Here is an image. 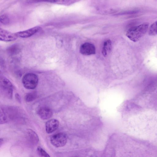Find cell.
I'll list each match as a JSON object with an SVG mask.
<instances>
[{"label": "cell", "mask_w": 157, "mask_h": 157, "mask_svg": "<svg viewBox=\"0 0 157 157\" xmlns=\"http://www.w3.org/2000/svg\"><path fill=\"white\" fill-rule=\"evenodd\" d=\"M149 24L145 23L129 29L126 33V36L134 42L138 41L146 33Z\"/></svg>", "instance_id": "1"}, {"label": "cell", "mask_w": 157, "mask_h": 157, "mask_svg": "<svg viewBox=\"0 0 157 157\" xmlns=\"http://www.w3.org/2000/svg\"><path fill=\"white\" fill-rule=\"evenodd\" d=\"M0 87L1 93L2 95L8 98L11 99L13 87L10 82L5 77H1Z\"/></svg>", "instance_id": "2"}, {"label": "cell", "mask_w": 157, "mask_h": 157, "mask_svg": "<svg viewBox=\"0 0 157 157\" xmlns=\"http://www.w3.org/2000/svg\"><path fill=\"white\" fill-rule=\"evenodd\" d=\"M22 82L24 86L28 89H33L36 88L38 82L37 76L34 74L28 73L22 77Z\"/></svg>", "instance_id": "3"}, {"label": "cell", "mask_w": 157, "mask_h": 157, "mask_svg": "<svg viewBox=\"0 0 157 157\" xmlns=\"http://www.w3.org/2000/svg\"><path fill=\"white\" fill-rule=\"evenodd\" d=\"M50 140L54 146L60 147L65 145L67 141V136L64 133H59L52 136L50 138Z\"/></svg>", "instance_id": "4"}, {"label": "cell", "mask_w": 157, "mask_h": 157, "mask_svg": "<svg viewBox=\"0 0 157 157\" xmlns=\"http://www.w3.org/2000/svg\"><path fill=\"white\" fill-rule=\"evenodd\" d=\"M18 37L16 33H12L1 28H0V40L5 42H10Z\"/></svg>", "instance_id": "5"}, {"label": "cell", "mask_w": 157, "mask_h": 157, "mask_svg": "<svg viewBox=\"0 0 157 157\" xmlns=\"http://www.w3.org/2000/svg\"><path fill=\"white\" fill-rule=\"evenodd\" d=\"M80 53L84 55H90L95 53V46L89 43H85L82 44L80 48Z\"/></svg>", "instance_id": "6"}, {"label": "cell", "mask_w": 157, "mask_h": 157, "mask_svg": "<svg viewBox=\"0 0 157 157\" xmlns=\"http://www.w3.org/2000/svg\"><path fill=\"white\" fill-rule=\"evenodd\" d=\"M37 114L39 117L43 120H47L50 118L53 115V112L49 108L42 107L37 111Z\"/></svg>", "instance_id": "7"}, {"label": "cell", "mask_w": 157, "mask_h": 157, "mask_svg": "<svg viewBox=\"0 0 157 157\" xmlns=\"http://www.w3.org/2000/svg\"><path fill=\"white\" fill-rule=\"evenodd\" d=\"M59 125V121L56 119H51L45 123V130L46 132L51 133L56 131Z\"/></svg>", "instance_id": "8"}, {"label": "cell", "mask_w": 157, "mask_h": 157, "mask_svg": "<svg viewBox=\"0 0 157 157\" xmlns=\"http://www.w3.org/2000/svg\"><path fill=\"white\" fill-rule=\"evenodd\" d=\"M40 27L36 26L25 30L16 33L18 37L26 38L30 37L37 33L40 29Z\"/></svg>", "instance_id": "9"}, {"label": "cell", "mask_w": 157, "mask_h": 157, "mask_svg": "<svg viewBox=\"0 0 157 157\" xmlns=\"http://www.w3.org/2000/svg\"><path fill=\"white\" fill-rule=\"evenodd\" d=\"M111 41L110 40L105 41L103 44L102 52L104 56H107L111 51L112 48Z\"/></svg>", "instance_id": "10"}, {"label": "cell", "mask_w": 157, "mask_h": 157, "mask_svg": "<svg viewBox=\"0 0 157 157\" xmlns=\"http://www.w3.org/2000/svg\"><path fill=\"white\" fill-rule=\"evenodd\" d=\"M27 134L30 140L35 144H37L39 141L37 134L33 130L29 129L27 130Z\"/></svg>", "instance_id": "11"}, {"label": "cell", "mask_w": 157, "mask_h": 157, "mask_svg": "<svg viewBox=\"0 0 157 157\" xmlns=\"http://www.w3.org/2000/svg\"><path fill=\"white\" fill-rule=\"evenodd\" d=\"M37 94L35 92L27 93L25 97V101L27 102H31L35 100L37 98Z\"/></svg>", "instance_id": "12"}, {"label": "cell", "mask_w": 157, "mask_h": 157, "mask_svg": "<svg viewBox=\"0 0 157 157\" xmlns=\"http://www.w3.org/2000/svg\"><path fill=\"white\" fill-rule=\"evenodd\" d=\"M149 34L151 36H155L157 34V21L153 23L150 26Z\"/></svg>", "instance_id": "13"}, {"label": "cell", "mask_w": 157, "mask_h": 157, "mask_svg": "<svg viewBox=\"0 0 157 157\" xmlns=\"http://www.w3.org/2000/svg\"><path fill=\"white\" fill-rule=\"evenodd\" d=\"M37 151L41 157H50V155L40 147H37Z\"/></svg>", "instance_id": "14"}, {"label": "cell", "mask_w": 157, "mask_h": 157, "mask_svg": "<svg viewBox=\"0 0 157 157\" xmlns=\"http://www.w3.org/2000/svg\"><path fill=\"white\" fill-rule=\"evenodd\" d=\"M0 21L3 23H5L6 24L8 22V19L6 16H1L0 17Z\"/></svg>", "instance_id": "15"}, {"label": "cell", "mask_w": 157, "mask_h": 157, "mask_svg": "<svg viewBox=\"0 0 157 157\" xmlns=\"http://www.w3.org/2000/svg\"><path fill=\"white\" fill-rule=\"evenodd\" d=\"M17 101L19 102H21V98L20 95L18 94H16L15 95Z\"/></svg>", "instance_id": "16"}, {"label": "cell", "mask_w": 157, "mask_h": 157, "mask_svg": "<svg viewBox=\"0 0 157 157\" xmlns=\"http://www.w3.org/2000/svg\"></svg>", "instance_id": "17"}]
</instances>
